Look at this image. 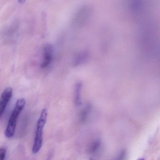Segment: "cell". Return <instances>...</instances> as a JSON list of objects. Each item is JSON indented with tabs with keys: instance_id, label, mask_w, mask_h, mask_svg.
<instances>
[{
	"instance_id": "10",
	"label": "cell",
	"mask_w": 160,
	"mask_h": 160,
	"mask_svg": "<svg viewBox=\"0 0 160 160\" xmlns=\"http://www.w3.org/2000/svg\"><path fill=\"white\" fill-rule=\"evenodd\" d=\"M137 160H145V159H143V158H139V159H138Z\"/></svg>"
},
{
	"instance_id": "3",
	"label": "cell",
	"mask_w": 160,
	"mask_h": 160,
	"mask_svg": "<svg viewBox=\"0 0 160 160\" xmlns=\"http://www.w3.org/2000/svg\"><path fill=\"white\" fill-rule=\"evenodd\" d=\"M13 90L8 88L3 91L0 97V118L2 117L6 106L12 96Z\"/></svg>"
},
{
	"instance_id": "7",
	"label": "cell",
	"mask_w": 160,
	"mask_h": 160,
	"mask_svg": "<svg viewBox=\"0 0 160 160\" xmlns=\"http://www.w3.org/2000/svg\"><path fill=\"white\" fill-rule=\"evenodd\" d=\"M89 108H85L84 110H82L81 114L80 115V119L82 121H85L88 118V116L89 112Z\"/></svg>"
},
{
	"instance_id": "1",
	"label": "cell",
	"mask_w": 160,
	"mask_h": 160,
	"mask_svg": "<svg viewBox=\"0 0 160 160\" xmlns=\"http://www.w3.org/2000/svg\"><path fill=\"white\" fill-rule=\"evenodd\" d=\"M26 104V100L24 98L18 99L9 118L5 132V135L8 138H12L14 135L17 123L18 117Z\"/></svg>"
},
{
	"instance_id": "11",
	"label": "cell",
	"mask_w": 160,
	"mask_h": 160,
	"mask_svg": "<svg viewBox=\"0 0 160 160\" xmlns=\"http://www.w3.org/2000/svg\"><path fill=\"white\" fill-rule=\"evenodd\" d=\"M92 160V159H91V160Z\"/></svg>"
},
{
	"instance_id": "8",
	"label": "cell",
	"mask_w": 160,
	"mask_h": 160,
	"mask_svg": "<svg viewBox=\"0 0 160 160\" xmlns=\"http://www.w3.org/2000/svg\"><path fill=\"white\" fill-rule=\"evenodd\" d=\"M7 150L5 148H0V160H4L6 156Z\"/></svg>"
},
{
	"instance_id": "6",
	"label": "cell",
	"mask_w": 160,
	"mask_h": 160,
	"mask_svg": "<svg viewBox=\"0 0 160 160\" xmlns=\"http://www.w3.org/2000/svg\"><path fill=\"white\" fill-rule=\"evenodd\" d=\"M80 90H81V84H78L76 88L75 102L77 105L80 103Z\"/></svg>"
},
{
	"instance_id": "2",
	"label": "cell",
	"mask_w": 160,
	"mask_h": 160,
	"mask_svg": "<svg viewBox=\"0 0 160 160\" xmlns=\"http://www.w3.org/2000/svg\"><path fill=\"white\" fill-rule=\"evenodd\" d=\"M47 117V109L43 108L41 112L36 125L35 139L32 149L33 153H38L42 148L43 142V132L45 125L46 123Z\"/></svg>"
},
{
	"instance_id": "5",
	"label": "cell",
	"mask_w": 160,
	"mask_h": 160,
	"mask_svg": "<svg viewBox=\"0 0 160 160\" xmlns=\"http://www.w3.org/2000/svg\"><path fill=\"white\" fill-rule=\"evenodd\" d=\"M101 146V142L100 140H95L91 145L89 149V152L91 153H94L96 152L99 149V148Z\"/></svg>"
},
{
	"instance_id": "9",
	"label": "cell",
	"mask_w": 160,
	"mask_h": 160,
	"mask_svg": "<svg viewBox=\"0 0 160 160\" xmlns=\"http://www.w3.org/2000/svg\"><path fill=\"white\" fill-rule=\"evenodd\" d=\"M18 2L20 3H24L26 1H18Z\"/></svg>"
},
{
	"instance_id": "4",
	"label": "cell",
	"mask_w": 160,
	"mask_h": 160,
	"mask_svg": "<svg viewBox=\"0 0 160 160\" xmlns=\"http://www.w3.org/2000/svg\"><path fill=\"white\" fill-rule=\"evenodd\" d=\"M53 58V50L51 45L47 44L45 46L43 51V58L41 63V67L45 68L48 66L52 61Z\"/></svg>"
}]
</instances>
